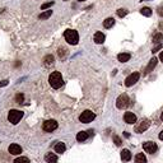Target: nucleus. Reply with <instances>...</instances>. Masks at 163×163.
I'll return each instance as SVG.
<instances>
[{"instance_id": "20e7f679", "label": "nucleus", "mask_w": 163, "mask_h": 163, "mask_svg": "<svg viewBox=\"0 0 163 163\" xmlns=\"http://www.w3.org/2000/svg\"><path fill=\"white\" fill-rule=\"evenodd\" d=\"M94 117H96V115L92 112V111L85 110L84 112H82V115L79 116V121L83 124H88V122H92V121L94 120Z\"/></svg>"}, {"instance_id": "c85d7f7f", "label": "nucleus", "mask_w": 163, "mask_h": 163, "mask_svg": "<svg viewBox=\"0 0 163 163\" xmlns=\"http://www.w3.org/2000/svg\"><path fill=\"white\" fill-rule=\"evenodd\" d=\"M113 142H115V144H116L117 146H120V145H121V143H122L119 136H113Z\"/></svg>"}, {"instance_id": "dca6fc26", "label": "nucleus", "mask_w": 163, "mask_h": 163, "mask_svg": "<svg viewBox=\"0 0 163 163\" xmlns=\"http://www.w3.org/2000/svg\"><path fill=\"white\" fill-rule=\"evenodd\" d=\"M121 159H122V161H125V162H127V161H130V159H131V153H130L129 149H124V151L121 152Z\"/></svg>"}, {"instance_id": "423d86ee", "label": "nucleus", "mask_w": 163, "mask_h": 163, "mask_svg": "<svg viewBox=\"0 0 163 163\" xmlns=\"http://www.w3.org/2000/svg\"><path fill=\"white\" fill-rule=\"evenodd\" d=\"M42 127H43V130L46 133H52L54 130L57 129V122L55 120H47V121H45L43 122Z\"/></svg>"}, {"instance_id": "f03ea898", "label": "nucleus", "mask_w": 163, "mask_h": 163, "mask_svg": "<svg viewBox=\"0 0 163 163\" xmlns=\"http://www.w3.org/2000/svg\"><path fill=\"white\" fill-rule=\"evenodd\" d=\"M64 37H65L66 42L70 45H76L79 41V34L74 30H66L65 33H64Z\"/></svg>"}, {"instance_id": "39448f33", "label": "nucleus", "mask_w": 163, "mask_h": 163, "mask_svg": "<svg viewBox=\"0 0 163 163\" xmlns=\"http://www.w3.org/2000/svg\"><path fill=\"white\" fill-rule=\"evenodd\" d=\"M129 102H130V100H129V97H127V94L122 93L121 96H119V98L116 100V107L122 110V108L129 106Z\"/></svg>"}, {"instance_id": "f704fd0d", "label": "nucleus", "mask_w": 163, "mask_h": 163, "mask_svg": "<svg viewBox=\"0 0 163 163\" xmlns=\"http://www.w3.org/2000/svg\"><path fill=\"white\" fill-rule=\"evenodd\" d=\"M159 139L163 140V131H161V134H159Z\"/></svg>"}, {"instance_id": "4be33fe9", "label": "nucleus", "mask_w": 163, "mask_h": 163, "mask_svg": "<svg viewBox=\"0 0 163 163\" xmlns=\"http://www.w3.org/2000/svg\"><path fill=\"white\" fill-rule=\"evenodd\" d=\"M140 13H142L144 17H151L152 15V9L148 8V6H144V8L140 9Z\"/></svg>"}, {"instance_id": "bb28decb", "label": "nucleus", "mask_w": 163, "mask_h": 163, "mask_svg": "<svg viewBox=\"0 0 163 163\" xmlns=\"http://www.w3.org/2000/svg\"><path fill=\"white\" fill-rule=\"evenodd\" d=\"M126 14H127V10H126V9H119V10H117V15H119L120 18L125 17Z\"/></svg>"}, {"instance_id": "2f4dec72", "label": "nucleus", "mask_w": 163, "mask_h": 163, "mask_svg": "<svg viewBox=\"0 0 163 163\" xmlns=\"http://www.w3.org/2000/svg\"><path fill=\"white\" fill-rule=\"evenodd\" d=\"M157 13H158L159 15H163V5L158 6V9H157Z\"/></svg>"}, {"instance_id": "9d476101", "label": "nucleus", "mask_w": 163, "mask_h": 163, "mask_svg": "<svg viewBox=\"0 0 163 163\" xmlns=\"http://www.w3.org/2000/svg\"><path fill=\"white\" fill-rule=\"evenodd\" d=\"M124 120H125L126 124L133 125V124L136 122V116L133 112H125V115H124Z\"/></svg>"}, {"instance_id": "9b49d317", "label": "nucleus", "mask_w": 163, "mask_h": 163, "mask_svg": "<svg viewBox=\"0 0 163 163\" xmlns=\"http://www.w3.org/2000/svg\"><path fill=\"white\" fill-rule=\"evenodd\" d=\"M8 151L13 155H18V154H21L22 153V146L18 145V144H10L9 145V148H8Z\"/></svg>"}, {"instance_id": "6e6552de", "label": "nucleus", "mask_w": 163, "mask_h": 163, "mask_svg": "<svg viewBox=\"0 0 163 163\" xmlns=\"http://www.w3.org/2000/svg\"><path fill=\"white\" fill-rule=\"evenodd\" d=\"M143 149H144L146 153H149V154H153V153L157 152L158 146L154 142H145L144 144H143Z\"/></svg>"}, {"instance_id": "412c9836", "label": "nucleus", "mask_w": 163, "mask_h": 163, "mask_svg": "<svg viewBox=\"0 0 163 163\" xmlns=\"http://www.w3.org/2000/svg\"><path fill=\"white\" fill-rule=\"evenodd\" d=\"M135 163H146V158L143 153H139L135 157Z\"/></svg>"}, {"instance_id": "2eb2a0df", "label": "nucleus", "mask_w": 163, "mask_h": 163, "mask_svg": "<svg viewBox=\"0 0 163 163\" xmlns=\"http://www.w3.org/2000/svg\"><path fill=\"white\" fill-rule=\"evenodd\" d=\"M130 57H131V55L127 52H122V54H119L117 55V60H119L120 63H126L130 60Z\"/></svg>"}, {"instance_id": "f3484780", "label": "nucleus", "mask_w": 163, "mask_h": 163, "mask_svg": "<svg viewBox=\"0 0 163 163\" xmlns=\"http://www.w3.org/2000/svg\"><path fill=\"white\" fill-rule=\"evenodd\" d=\"M43 65L45 66H51V65H54V56L52 55H46L43 57Z\"/></svg>"}, {"instance_id": "c9c22d12", "label": "nucleus", "mask_w": 163, "mask_h": 163, "mask_svg": "<svg viewBox=\"0 0 163 163\" xmlns=\"http://www.w3.org/2000/svg\"><path fill=\"white\" fill-rule=\"evenodd\" d=\"M159 28H161V30H163V23L159 24Z\"/></svg>"}, {"instance_id": "6ab92c4d", "label": "nucleus", "mask_w": 163, "mask_h": 163, "mask_svg": "<svg viewBox=\"0 0 163 163\" xmlns=\"http://www.w3.org/2000/svg\"><path fill=\"white\" fill-rule=\"evenodd\" d=\"M65 149H66V146H65L64 143H57V144L55 145V152L56 153H60V154L65 152Z\"/></svg>"}, {"instance_id": "f257e3e1", "label": "nucleus", "mask_w": 163, "mask_h": 163, "mask_svg": "<svg viewBox=\"0 0 163 163\" xmlns=\"http://www.w3.org/2000/svg\"><path fill=\"white\" fill-rule=\"evenodd\" d=\"M49 83L50 85L54 89H59L61 88V85L64 84V80H63V76L59 72H54L51 73L50 76H49Z\"/></svg>"}, {"instance_id": "4c0bfd02", "label": "nucleus", "mask_w": 163, "mask_h": 163, "mask_svg": "<svg viewBox=\"0 0 163 163\" xmlns=\"http://www.w3.org/2000/svg\"><path fill=\"white\" fill-rule=\"evenodd\" d=\"M142 1H149V0H142Z\"/></svg>"}, {"instance_id": "1a4fd4ad", "label": "nucleus", "mask_w": 163, "mask_h": 163, "mask_svg": "<svg viewBox=\"0 0 163 163\" xmlns=\"http://www.w3.org/2000/svg\"><path fill=\"white\" fill-rule=\"evenodd\" d=\"M149 125H151V121H149L148 119L142 120V121L139 122V125L135 127V131H136V133H143V131H145V130L149 127Z\"/></svg>"}, {"instance_id": "72a5a7b5", "label": "nucleus", "mask_w": 163, "mask_h": 163, "mask_svg": "<svg viewBox=\"0 0 163 163\" xmlns=\"http://www.w3.org/2000/svg\"><path fill=\"white\" fill-rule=\"evenodd\" d=\"M159 59H161V61L163 63V51H162V52H161V55H159Z\"/></svg>"}, {"instance_id": "ddd939ff", "label": "nucleus", "mask_w": 163, "mask_h": 163, "mask_svg": "<svg viewBox=\"0 0 163 163\" xmlns=\"http://www.w3.org/2000/svg\"><path fill=\"white\" fill-rule=\"evenodd\" d=\"M157 63H158V59L157 57H153V59L149 61V65L146 66V69H145V74H148V73H151L153 69L155 68V65H157Z\"/></svg>"}, {"instance_id": "393cba45", "label": "nucleus", "mask_w": 163, "mask_h": 163, "mask_svg": "<svg viewBox=\"0 0 163 163\" xmlns=\"http://www.w3.org/2000/svg\"><path fill=\"white\" fill-rule=\"evenodd\" d=\"M15 102H17V103H23L24 102V94L18 93L17 96H15Z\"/></svg>"}, {"instance_id": "b1692460", "label": "nucleus", "mask_w": 163, "mask_h": 163, "mask_svg": "<svg viewBox=\"0 0 163 163\" xmlns=\"http://www.w3.org/2000/svg\"><path fill=\"white\" fill-rule=\"evenodd\" d=\"M161 41H163V34L162 33H157V34H154V36H153V42L159 43Z\"/></svg>"}, {"instance_id": "cd10ccee", "label": "nucleus", "mask_w": 163, "mask_h": 163, "mask_svg": "<svg viewBox=\"0 0 163 163\" xmlns=\"http://www.w3.org/2000/svg\"><path fill=\"white\" fill-rule=\"evenodd\" d=\"M51 5H54V1H49V3H45V4L41 6V9H42V10H45V9H47V8H50Z\"/></svg>"}, {"instance_id": "f8f14e48", "label": "nucleus", "mask_w": 163, "mask_h": 163, "mask_svg": "<svg viewBox=\"0 0 163 163\" xmlns=\"http://www.w3.org/2000/svg\"><path fill=\"white\" fill-rule=\"evenodd\" d=\"M93 40H94V42H96V43L101 45V43H103V42H105V40H106V37H105V34L102 33V32H97V33L94 34Z\"/></svg>"}, {"instance_id": "58836bf2", "label": "nucleus", "mask_w": 163, "mask_h": 163, "mask_svg": "<svg viewBox=\"0 0 163 163\" xmlns=\"http://www.w3.org/2000/svg\"><path fill=\"white\" fill-rule=\"evenodd\" d=\"M78 1H84V0H78Z\"/></svg>"}, {"instance_id": "a211bd4d", "label": "nucleus", "mask_w": 163, "mask_h": 163, "mask_svg": "<svg viewBox=\"0 0 163 163\" xmlns=\"http://www.w3.org/2000/svg\"><path fill=\"white\" fill-rule=\"evenodd\" d=\"M88 136L89 135L87 131H80V133L76 134V140H78V142H84V140L88 139Z\"/></svg>"}, {"instance_id": "c756f323", "label": "nucleus", "mask_w": 163, "mask_h": 163, "mask_svg": "<svg viewBox=\"0 0 163 163\" xmlns=\"http://www.w3.org/2000/svg\"><path fill=\"white\" fill-rule=\"evenodd\" d=\"M65 49H59V51H57V54H59V56L60 57H64V56H65Z\"/></svg>"}, {"instance_id": "aec40b11", "label": "nucleus", "mask_w": 163, "mask_h": 163, "mask_svg": "<svg viewBox=\"0 0 163 163\" xmlns=\"http://www.w3.org/2000/svg\"><path fill=\"white\" fill-rule=\"evenodd\" d=\"M113 24H115V19L113 18H107L106 21L103 22V27L105 28H111V27H113Z\"/></svg>"}, {"instance_id": "ea45409f", "label": "nucleus", "mask_w": 163, "mask_h": 163, "mask_svg": "<svg viewBox=\"0 0 163 163\" xmlns=\"http://www.w3.org/2000/svg\"><path fill=\"white\" fill-rule=\"evenodd\" d=\"M64 1H66V0H64Z\"/></svg>"}, {"instance_id": "e433bc0d", "label": "nucleus", "mask_w": 163, "mask_h": 163, "mask_svg": "<svg viewBox=\"0 0 163 163\" xmlns=\"http://www.w3.org/2000/svg\"><path fill=\"white\" fill-rule=\"evenodd\" d=\"M161 120H162V121H163V112H162V113H161Z\"/></svg>"}, {"instance_id": "0eeeda50", "label": "nucleus", "mask_w": 163, "mask_h": 163, "mask_svg": "<svg viewBox=\"0 0 163 163\" xmlns=\"http://www.w3.org/2000/svg\"><path fill=\"white\" fill-rule=\"evenodd\" d=\"M139 78H140L139 73H133V74H130L125 79V85H126V87H131V85H134L136 82L139 80Z\"/></svg>"}, {"instance_id": "7c9ffc66", "label": "nucleus", "mask_w": 163, "mask_h": 163, "mask_svg": "<svg viewBox=\"0 0 163 163\" xmlns=\"http://www.w3.org/2000/svg\"><path fill=\"white\" fill-rule=\"evenodd\" d=\"M161 49H162V45H159V43H158V45H157V46H155V47H154V49H153V50H152V52H153V54H154V52H157V51H159V50H161Z\"/></svg>"}, {"instance_id": "4468645a", "label": "nucleus", "mask_w": 163, "mask_h": 163, "mask_svg": "<svg viewBox=\"0 0 163 163\" xmlns=\"http://www.w3.org/2000/svg\"><path fill=\"white\" fill-rule=\"evenodd\" d=\"M45 161L47 163H56L57 162V155L55 153H47L46 155H45Z\"/></svg>"}, {"instance_id": "7ed1b4c3", "label": "nucleus", "mask_w": 163, "mask_h": 163, "mask_svg": "<svg viewBox=\"0 0 163 163\" xmlns=\"http://www.w3.org/2000/svg\"><path fill=\"white\" fill-rule=\"evenodd\" d=\"M23 112L19 110H10L8 113V120L9 122H12L13 125H17V124L19 122V121L22 120V117H23Z\"/></svg>"}, {"instance_id": "a878e982", "label": "nucleus", "mask_w": 163, "mask_h": 163, "mask_svg": "<svg viewBox=\"0 0 163 163\" xmlns=\"http://www.w3.org/2000/svg\"><path fill=\"white\" fill-rule=\"evenodd\" d=\"M14 163H30V159L27 157H19L14 161Z\"/></svg>"}, {"instance_id": "5701e85b", "label": "nucleus", "mask_w": 163, "mask_h": 163, "mask_svg": "<svg viewBox=\"0 0 163 163\" xmlns=\"http://www.w3.org/2000/svg\"><path fill=\"white\" fill-rule=\"evenodd\" d=\"M51 14H52V10H46V12L41 13V14L38 15V18L40 19H47V18L51 17Z\"/></svg>"}, {"instance_id": "473e14b6", "label": "nucleus", "mask_w": 163, "mask_h": 163, "mask_svg": "<svg viewBox=\"0 0 163 163\" xmlns=\"http://www.w3.org/2000/svg\"><path fill=\"white\" fill-rule=\"evenodd\" d=\"M8 80H1L0 82V87H5V85H8Z\"/></svg>"}]
</instances>
